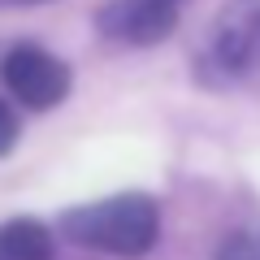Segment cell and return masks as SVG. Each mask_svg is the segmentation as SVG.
<instances>
[{
  "label": "cell",
  "mask_w": 260,
  "mask_h": 260,
  "mask_svg": "<svg viewBox=\"0 0 260 260\" xmlns=\"http://www.w3.org/2000/svg\"><path fill=\"white\" fill-rule=\"evenodd\" d=\"M156 5H165V9H182V0H156Z\"/></svg>",
  "instance_id": "cell-9"
},
{
  "label": "cell",
  "mask_w": 260,
  "mask_h": 260,
  "mask_svg": "<svg viewBox=\"0 0 260 260\" xmlns=\"http://www.w3.org/2000/svg\"><path fill=\"white\" fill-rule=\"evenodd\" d=\"M156 204L148 195H113L100 204H83L61 217V234L78 247H95L109 256H143L156 243Z\"/></svg>",
  "instance_id": "cell-1"
},
{
  "label": "cell",
  "mask_w": 260,
  "mask_h": 260,
  "mask_svg": "<svg viewBox=\"0 0 260 260\" xmlns=\"http://www.w3.org/2000/svg\"><path fill=\"white\" fill-rule=\"evenodd\" d=\"M18 143V117H13V109L5 100H0V156Z\"/></svg>",
  "instance_id": "cell-7"
},
{
  "label": "cell",
  "mask_w": 260,
  "mask_h": 260,
  "mask_svg": "<svg viewBox=\"0 0 260 260\" xmlns=\"http://www.w3.org/2000/svg\"><path fill=\"white\" fill-rule=\"evenodd\" d=\"M174 22H178V9H165L156 0H113L100 13L104 35L117 39V44H156L174 30Z\"/></svg>",
  "instance_id": "cell-4"
},
{
  "label": "cell",
  "mask_w": 260,
  "mask_h": 260,
  "mask_svg": "<svg viewBox=\"0 0 260 260\" xmlns=\"http://www.w3.org/2000/svg\"><path fill=\"white\" fill-rule=\"evenodd\" d=\"M13 5H44V0H0V9H13Z\"/></svg>",
  "instance_id": "cell-8"
},
{
  "label": "cell",
  "mask_w": 260,
  "mask_h": 260,
  "mask_svg": "<svg viewBox=\"0 0 260 260\" xmlns=\"http://www.w3.org/2000/svg\"><path fill=\"white\" fill-rule=\"evenodd\" d=\"M5 87L26 109H52L70 91V70L52 52H44L35 44H22L5 56Z\"/></svg>",
  "instance_id": "cell-2"
},
{
  "label": "cell",
  "mask_w": 260,
  "mask_h": 260,
  "mask_svg": "<svg viewBox=\"0 0 260 260\" xmlns=\"http://www.w3.org/2000/svg\"><path fill=\"white\" fill-rule=\"evenodd\" d=\"M213 61L225 74H239L260 61V0H234L213 35Z\"/></svg>",
  "instance_id": "cell-3"
},
{
  "label": "cell",
  "mask_w": 260,
  "mask_h": 260,
  "mask_svg": "<svg viewBox=\"0 0 260 260\" xmlns=\"http://www.w3.org/2000/svg\"><path fill=\"white\" fill-rule=\"evenodd\" d=\"M0 260H52V234L35 217L0 225Z\"/></svg>",
  "instance_id": "cell-5"
},
{
  "label": "cell",
  "mask_w": 260,
  "mask_h": 260,
  "mask_svg": "<svg viewBox=\"0 0 260 260\" xmlns=\"http://www.w3.org/2000/svg\"><path fill=\"white\" fill-rule=\"evenodd\" d=\"M217 260H260V234H234Z\"/></svg>",
  "instance_id": "cell-6"
}]
</instances>
